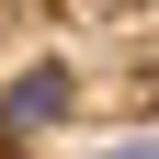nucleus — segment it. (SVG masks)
<instances>
[{
    "instance_id": "f257e3e1",
    "label": "nucleus",
    "mask_w": 159,
    "mask_h": 159,
    "mask_svg": "<svg viewBox=\"0 0 159 159\" xmlns=\"http://www.w3.org/2000/svg\"><path fill=\"white\" fill-rule=\"evenodd\" d=\"M68 102H80V68H68V57H23V68L0 80V136L23 148V136L68 125Z\"/></svg>"
},
{
    "instance_id": "f03ea898",
    "label": "nucleus",
    "mask_w": 159,
    "mask_h": 159,
    "mask_svg": "<svg viewBox=\"0 0 159 159\" xmlns=\"http://www.w3.org/2000/svg\"><path fill=\"white\" fill-rule=\"evenodd\" d=\"M102 159H159V136H125V148H102Z\"/></svg>"
}]
</instances>
